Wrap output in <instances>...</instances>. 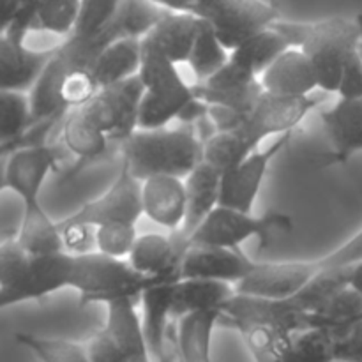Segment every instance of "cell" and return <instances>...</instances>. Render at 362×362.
Segmentation results:
<instances>
[{
	"mask_svg": "<svg viewBox=\"0 0 362 362\" xmlns=\"http://www.w3.org/2000/svg\"><path fill=\"white\" fill-rule=\"evenodd\" d=\"M276 28L313 64L318 90L336 94L343 66L362 39V18L329 16L315 21L276 20Z\"/></svg>",
	"mask_w": 362,
	"mask_h": 362,
	"instance_id": "6da1fadb",
	"label": "cell"
},
{
	"mask_svg": "<svg viewBox=\"0 0 362 362\" xmlns=\"http://www.w3.org/2000/svg\"><path fill=\"white\" fill-rule=\"evenodd\" d=\"M122 163L136 179L151 175L186 177L202 163V141L193 126L136 129L120 141Z\"/></svg>",
	"mask_w": 362,
	"mask_h": 362,
	"instance_id": "7a4b0ae2",
	"label": "cell"
},
{
	"mask_svg": "<svg viewBox=\"0 0 362 362\" xmlns=\"http://www.w3.org/2000/svg\"><path fill=\"white\" fill-rule=\"evenodd\" d=\"M138 76L145 90L136 117V127L140 129L170 126L186 101L194 95L191 83L180 73V66L144 45Z\"/></svg>",
	"mask_w": 362,
	"mask_h": 362,
	"instance_id": "3957f363",
	"label": "cell"
},
{
	"mask_svg": "<svg viewBox=\"0 0 362 362\" xmlns=\"http://www.w3.org/2000/svg\"><path fill=\"white\" fill-rule=\"evenodd\" d=\"M154 279L140 274L129 265L126 258L108 257L99 251L71 255L69 285L80 293V304H106L117 297H133L140 293Z\"/></svg>",
	"mask_w": 362,
	"mask_h": 362,
	"instance_id": "277c9868",
	"label": "cell"
},
{
	"mask_svg": "<svg viewBox=\"0 0 362 362\" xmlns=\"http://www.w3.org/2000/svg\"><path fill=\"white\" fill-rule=\"evenodd\" d=\"M292 230V218L281 212L255 216L251 211L218 205L209 212L187 240L189 246L240 247L246 240L258 239L260 246H265L271 239Z\"/></svg>",
	"mask_w": 362,
	"mask_h": 362,
	"instance_id": "5b68a950",
	"label": "cell"
},
{
	"mask_svg": "<svg viewBox=\"0 0 362 362\" xmlns=\"http://www.w3.org/2000/svg\"><path fill=\"white\" fill-rule=\"evenodd\" d=\"M324 99L311 94L285 95L262 90L253 108L244 117L239 129L253 141V145L260 147L265 138L293 133V129L306 119L308 113L318 108Z\"/></svg>",
	"mask_w": 362,
	"mask_h": 362,
	"instance_id": "8992f818",
	"label": "cell"
},
{
	"mask_svg": "<svg viewBox=\"0 0 362 362\" xmlns=\"http://www.w3.org/2000/svg\"><path fill=\"white\" fill-rule=\"evenodd\" d=\"M144 85L138 74L103 87L85 103L87 115L101 127L110 141L119 144L136 129L138 106L144 98Z\"/></svg>",
	"mask_w": 362,
	"mask_h": 362,
	"instance_id": "52a82bcc",
	"label": "cell"
},
{
	"mask_svg": "<svg viewBox=\"0 0 362 362\" xmlns=\"http://www.w3.org/2000/svg\"><path fill=\"white\" fill-rule=\"evenodd\" d=\"M200 16L211 23L225 48L233 49L279 20V9L267 0H216Z\"/></svg>",
	"mask_w": 362,
	"mask_h": 362,
	"instance_id": "ba28073f",
	"label": "cell"
},
{
	"mask_svg": "<svg viewBox=\"0 0 362 362\" xmlns=\"http://www.w3.org/2000/svg\"><path fill=\"white\" fill-rule=\"evenodd\" d=\"M141 216H144L141 180L136 179L122 163L112 186L101 197L87 202L76 212H73L59 223L60 225L81 223V225L98 226L110 221L138 223Z\"/></svg>",
	"mask_w": 362,
	"mask_h": 362,
	"instance_id": "9c48e42d",
	"label": "cell"
},
{
	"mask_svg": "<svg viewBox=\"0 0 362 362\" xmlns=\"http://www.w3.org/2000/svg\"><path fill=\"white\" fill-rule=\"evenodd\" d=\"M292 136L293 133H286L276 138L269 147L262 148L260 145L251 154H247L235 168L223 173L219 205L239 209V211H253L269 166L276 156L281 154L283 148L292 141Z\"/></svg>",
	"mask_w": 362,
	"mask_h": 362,
	"instance_id": "30bf717a",
	"label": "cell"
},
{
	"mask_svg": "<svg viewBox=\"0 0 362 362\" xmlns=\"http://www.w3.org/2000/svg\"><path fill=\"white\" fill-rule=\"evenodd\" d=\"M71 255L62 253L32 257L18 278L0 286V311L27 300H41L59 290L67 288Z\"/></svg>",
	"mask_w": 362,
	"mask_h": 362,
	"instance_id": "8fae6325",
	"label": "cell"
},
{
	"mask_svg": "<svg viewBox=\"0 0 362 362\" xmlns=\"http://www.w3.org/2000/svg\"><path fill=\"white\" fill-rule=\"evenodd\" d=\"M59 147L48 141L25 145L11 152L4 163L6 189L16 194L23 205L41 202V191L49 173L59 166Z\"/></svg>",
	"mask_w": 362,
	"mask_h": 362,
	"instance_id": "7c38bea8",
	"label": "cell"
},
{
	"mask_svg": "<svg viewBox=\"0 0 362 362\" xmlns=\"http://www.w3.org/2000/svg\"><path fill=\"white\" fill-rule=\"evenodd\" d=\"M315 274L311 260L296 262H253L235 292L243 296L285 299L299 292Z\"/></svg>",
	"mask_w": 362,
	"mask_h": 362,
	"instance_id": "4fadbf2b",
	"label": "cell"
},
{
	"mask_svg": "<svg viewBox=\"0 0 362 362\" xmlns=\"http://www.w3.org/2000/svg\"><path fill=\"white\" fill-rule=\"evenodd\" d=\"M187 247L189 240L180 230L166 237L159 233H145L134 240L133 250L126 260L134 271L154 281H177L180 262Z\"/></svg>",
	"mask_w": 362,
	"mask_h": 362,
	"instance_id": "5bb4252c",
	"label": "cell"
},
{
	"mask_svg": "<svg viewBox=\"0 0 362 362\" xmlns=\"http://www.w3.org/2000/svg\"><path fill=\"white\" fill-rule=\"evenodd\" d=\"M253 260L239 247L189 246L179 269V279L204 278L219 279L235 285L250 271Z\"/></svg>",
	"mask_w": 362,
	"mask_h": 362,
	"instance_id": "9a60e30c",
	"label": "cell"
},
{
	"mask_svg": "<svg viewBox=\"0 0 362 362\" xmlns=\"http://www.w3.org/2000/svg\"><path fill=\"white\" fill-rule=\"evenodd\" d=\"M144 216L163 228L175 232L186 216V187L182 177L151 175L141 180Z\"/></svg>",
	"mask_w": 362,
	"mask_h": 362,
	"instance_id": "2e32d148",
	"label": "cell"
},
{
	"mask_svg": "<svg viewBox=\"0 0 362 362\" xmlns=\"http://www.w3.org/2000/svg\"><path fill=\"white\" fill-rule=\"evenodd\" d=\"M170 9L154 0H119L108 23L92 41L95 52L119 39H144Z\"/></svg>",
	"mask_w": 362,
	"mask_h": 362,
	"instance_id": "e0dca14e",
	"label": "cell"
},
{
	"mask_svg": "<svg viewBox=\"0 0 362 362\" xmlns=\"http://www.w3.org/2000/svg\"><path fill=\"white\" fill-rule=\"evenodd\" d=\"M53 49H32L11 35L0 34V90H30Z\"/></svg>",
	"mask_w": 362,
	"mask_h": 362,
	"instance_id": "ac0fdd59",
	"label": "cell"
},
{
	"mask_svg": "<svg viewBox=\"0 0 362 362\" xmlns=\"http://www.w3.org/2000/svg\"><path fill=\"white\" fill-rule=\"evenodd\" d=\"M262 88L272 94L310 95L318 90L313 64L300 48H286L258 76Z\"/></svg>",
	"mask_w": 362,
	"mask_h": 362,
	"instance_id": "d6986e66",
	"label": "cell"
},
{
	"mask_svg": "<svg viewBox=\"0 0 362 362\" xmlns=\"http://www.w3.org/2000/svg\"><path fill=\"white\" fill-rule=\"evenodd\" d=\"M60 138L64 148L76 158L81 168L106 158L110 148L120 147L119 144L110 141L101 127L87 115L83 106L71 108L64 113L60 120Z\"/></svg>",
	"mask_w": 362,
	"mask_h": 362,
	"instance_id": "ffe728a7",
	"label": "cell"
},
{
	"mask_svg": "<svg viewBox=\"0 0 362 362\" xmlns=\"http://www.w3.org/2000/svg\"><path fill=\"white\" fill-rule=\"evenodd\" d=\"M200 20L202 18L194 13L168 11L141 39V45L156 49L177 66H184L193 48Z\"/></svg>",
	"mask_w": 362,
	"mask_h": 362,
	"instance_id": "44dd1931",
	"label": "cell"
},
{
	"mask_svg": "<svg viewBox=\"0 0 362 362\" xmlns=\"http://www.w3.org/2000/svg\"><path fill=\"white\" fill-rule=\"evenodd\" d=\"M322 122L331 141V163H345L362 151V98L345 99L322 112Z\"/></svg>",
	"mask_w": 362,
	"mask_h": 362,
	"instance_id": "7402d4cb",
	"label": "cell"
},
{
	"mask_svg": "<svg viewBox=\"0 0 362 362\" xmlns=\"http://www.w3.org/2000/svg\"><path fill=\"white\" fill-rule=\"evenodd\" d=\"M136 300L138 299H133V297H117L105 304V329L119 346L124 362L151 361L144 338L141 317L136 311Z\"/></svg>",
	"mask_w": 362,
	"mask_h": 362,
	"instance_id": "603a6c76",
	"label": "cell"
},
{
	"mask_svg": "<svg viewBox=\"0 0 362 362\" xmlns=\"http://www.w3.org/2000/svg\"><path fill=\"white\" fill-rule=\"evenodd\" d=\"M175 281H156L140 293L141 327L151 359L165 362V336L172 320V296Z\"/></svg>",
	"mask_w": 362,
	"mask_h": 362,
	"instance_id": "cb8c5ba5",
	"label": "cell"
},
{
	"mask_svg": "<svg viewBox=\"0 0 362 362\" xmlns=\"http://www.w3.org/2000/svg\"><path fill=\"white\" fill-rule=\"evenodd\" d=\"M184 187H186V216L179 230L189 237L207 218L209 212L219 205L221 173L202 161L184 177Z\"/></svg>",
	"mask_w": 362,
	"mask_h": 362,
	"instance_id": "d4e9b609",
	"label": "cell"
},
{
	"mask_svg": "<svg viewBox=\"0 0 362 362\" xmlns=\"http://www.w3.org/2000/svg\"><path fill=\"white\" fill-rule=\"evenodd\" d=\"M225 320L226 325L239 331L247 350L258 362L290 361L293 332L274 324L257 320Z\"/></svg>",
	"mask_w": 362,
	"mask_h": 362,
	"instance_id": "484cf974",
	"label": "cell"
},
{
	"mask_svg": "<svg viewBox=\"0 0 362 362\" xmlns=\"http://www.w3.org/2000/svg\"><path fill=\"white\" fill-rule=\"evenodd\" d=\"M233 293L235 286L219 279H177L173 283L172 317L179 318L189 311L198 310H221Z\"/></svg>",
	"mask_w": 362,
	"mask_h": 362,
	"instance_id": "4316f807",
	"label": "cell"
},
{
	"mask_svg": "<svg viewBox=\"0 0 362 362\" xmlns=\"http://www.w3.org/2000/svg\"><path fill=\"white\" fill-rule=\"evenodd\" d=\"M221 317V310H198L177 318V345L180 361L207 362L211 359L212 336Z\"/></svg>",
	"mask_w": 362,
	"mask_h": 362,
	"instance_id": "83f0119b",
	"label": "cell"
},
{
	"mask_svg": "<svg viewBox=\"0 0 362 362\" xmlns=\"http://www.w3.org/2000/svg\"><path fill=\"white\" fill-rule=\"evenodd\" d=\"M141 64V39H119L110 42L92 60L90 71L98 87L122 81L138 74Z\"/></svg>",
	"mask_w": 362,
	"mask_h": 362,
	"instance_id": "f1b7e54d",
	"label": "cell"
},
{
	"mask_svg": "<svg viewBox=\"0 0 362 362\" xmlns=\"http://www.w3.org/2000/svg\"><path fill=\"white\" fill-rule=\"evenodd\" d=\"M16 240L30 257H42V255L64 251L59 223L49 218L41 202L23 205V216H21Z\"/></svg>",
	"mask_w": 362,
	"mask_h": 362,
	"instance_id": "f546056e",
	"label": "cell"
},
{
	"mask_svg": "<svg viewBox=\"0 0 362 362\" xmlns=\"http://www.w3.org/2000/svg\"><path fill=\"white\" fill-rule=\"evenodd\" d=\"M119 0H80L76 21L67 37L64 41L76 49L78 55L90 66L98 52L92 46L95 35L103 30L108 20L112 18Z\"/></svg>",
	"mask_w": 362,
	"mask_h": 362,
	"instance_id": "4dcf8cb0",
	"label": "cell"
},
{
	"mask_svg": "<svg viewBox=\"0 0 362 362\" xmlns=\"http://www.w3.org/2000/svg\"><path fill=\"white\" fill-rule=\"evenodd\" d=\"M286 48H290L288 39L271 25L230 49V60L258 78Z\"/></svg>",
	"mask_w": 362,
	"mask_h": 362,
	"instance_id": "1f68e13d",
	"label": "cell"
},
{
	"mask_svg": "<svg viewBox=\"0 0 362 362\" xmlns=\"http://www.w3.org/2000/svg\"><path fill=\"white\" fill-rule=\"evenodd\" d=\"M352 265H336V267H325L320 269L318 272H315L313 278L299 290L293 296H290V303L304 315H310L320 306L324 300H327L332 293H336L338 290L345 288L352 283V274H354Z\"/></svg>",
	"mask_w": 362,
	"mask_h": 362,
	"instance_id": "d6a6232c",
	"label": "cell"
},
{
	"mask_svg": "<svg viewBox=\"0 0 362 362\" xmlns=\"http://www.w3.org/2000/svg\"><path fill=\"white\" fill-rule=\"evenodd\" d=\"M258 148L240 129L216 131L202 144V161L211 165L219 173L235 168L247 154Z\"/></svg>",
	"mask_w": 362,
	"mask_h": 362,
	"instance_id": "836d02e7",
	"label": "cell"
},
{
	"mask_svg": "<svg viewBox=\"0 0 362 362\" xmlns=\"http://www.w3.org/2000/svg\"><path fill=\"white\" fill-rule=\"evenodd\" d=\"M228 59L230 49L225 48V45L219 41L218 35L212 30L211 23L205 18H202L193 48H191L189 57L184 64V66L189 67L191 74H193V83H200V81L207 80L223 64L228 62Z\"/></svg>",
	"mask_w": 362,
	"mask_h": 362,
	"instance_id": "e575fe53",
	"label": "cell"
},
{
	"mask_svg": "<svg viewBox=\"0 0 362 362\" xmlns=\"http://www.w3.org/2000/svg\"><path fill=\"white\" fill-rule=\"evenodd\" d=\"M362 315V293L352 285L332 293L313 313L308 315L310 325L329 327L332 331L345 327Z\"/></svg>",
	"mask_w": 362,
	"mask_h": 362,
	"instance_id": "d590c367",
	"label": "cell"
},
{
	"mask_svg": "<svg viewBox=\"0 0 362 362\" xmlns=\"http://www.w3.org/2000/svg\"><path fill=\"white\" fill-rule=\"evenodd\" d=\"M32 126L27 92L0 90V144L27 133Z\"/></svg>",
	"mask_w": 362,
	"mask_h": 362,
	"instance_id": "8d00e7d4",
	"label": "cell"
},
{
	"mask_svg": "<svg viewBox=\"0 0 362 362\" xmlns=\"http://www.w3.org/2000/svg\"><path fill=\"white\" fill-rule=\"evenodd\" d=\"M16 341L45 362H88L83 343L18 332Z\"/></svg>",
	"mask_w": 362,
	"mask_h": 362,
	"instance_id": "74e56055",
	"label": "cell"
},
{
	"mask_svg": "<svg viewBox=\"0 0 362 362\" xmlns=\"http://www.w3.org/2000/svg\"><path fill=\"white\" fill-rule=\"evenodd\" d=\"M334 346L336 334L332 329L320 327V325H310V327L293 334L290 361H334Z\"/></svg>",
	"mask_w": 362,
	"mask_h": 362,
	"instance_id": "f35d334b",
	"label": "cell"
},
{
	"mask_svg": "<svg viewBox=\"0 0 362 362\" xmlns=\"http://www.w3.org/2000/svg\"><path fill=\"white\" fill-rule=\"evenodd\" d=\"M98 90V81H95L90 67L67 64L59 87V95L64 108L71 110L83 106L85 103L94 98Z\"/></svg>",
	"mask_w": 362,
	"mask_h": 362,
	"instance_id": "ab89813d",
	"label": "cell"
},
{
	"mask_svg": "<svg viewBox=\"0 0 362 362\" xmlns=\"http://www.w3.org/2000/svg\"><path fill=\"white\" fill-rule=\"evenodd\" d=\"M136 239V223L110 221L95 226V251L108 257L127 258Z\"/></svg>",
	"mask_w": 362,
	"mask_h": 362,
	"instance_id": "60d3db41",
	"label": "cell"
},
{
	"mask_svg": "<svg viewBox=\"0 0 362 362\" xmlns=\"http://www.w3.org/2000/svg\"><path fill=\"white\" fill-rule=\"evenodd\" d=\"M191 87H193V94L207 103L209 106H225V108L239 112L243 115H247V112L257 103L258 95L264 90L258 80L246 85V87L230 88V90H209L198 83H191Z\"/></svg>",
	"mask_w": 362,
	"mask_h": 362,
	"instance_id": "b9f144b4",
	"label": "cell"
},
{
	"mask_svg": "<svg viewBox=\"0 0 362 362\" xmlns=\"http://www.w3.org/2000/svg\"><path fill=\"white\" fill-rule=\"evenodd\" d=\"M334 361L362 362V315L334 331Z\"/></svg>",
	"mask_w": 362,
	"mask_h": 362,
	"instance_id": "7bdbcfd3",
	"label": "cell"
},
{
	"mask_svg": "<svg viewBox=\"0 0 362 362\" xmlns=\"http://www.w3.org/2000/svg\"><path fill=\"white\" fill-rule=\"evenodd\" d=\"M30 255L21 247L16 237L0 244V286H6L25 271Z\"/></svg>",
	"mask_w": 362,
	"mask_h": 362,
	"instance_id": "ee69618b",
	"label": "cell"
},
{
	"mask_svg": "<svg viewBox=\"0 0 362 362\" xmlns=\"http://www.w3.org/2000/svg\"><path fill=\"white\" fill-rule=\"evenodd\" d=\"M59 228L66 253L80 255L95 250V226L81 225V223H69V225L59 223Z\"/></svg>",
	"mask_w": 362,
	"mask_h": 362,
	"instance_id": "f6af8a7d",
	"label": "cell"
},
{
	"mask_svg": "<svg viewBox=\"0 0 362 362\" xmlns=\"http://www.w3.org/2000/svg\"><path fill=\"white\" fill-rule=\"evenodd\" d=\"M336 94L339 98H362V57L359 48L354 49L343 66Z\"/></svg>",
	"mask_w": 362,
	"mask_h": 362,
	"instance_id": "bcb514c9",
	"label": "cell"
},
{
	"mask_svg": "<svg viewBox=\"0 0 362 362\" xmlns=\"http://www.w3.org/2000/svg\"><path fill=\"white\" fill-rule=\"evenodd\" d=\"M85 352L88 362H124L119 346L105 327L95 332L88 343H85Z\"/></svg>",
	"mask_w": 362,
	"mask_h": 362,
	"instance_id": "7dc6e473",
	"label": "cell"
},
{
	"mask_svg": "<svg viewBox=\"0 0 362 362\" xmlns=\"http://www.w3.org/2000/svg\"><path fill=\"white\" fill-rule=\"evenodd\" d=\"M209 115V105L205 101H202L200 98L193 95L189 101H186V105L180 108L179 115H177L175 122L182 124V126H194L198 120H202L204 117Z\"/></svg>",
	"mask_w": 362,
	"mask_h": 362,
	"instance_id": "c3c4849f",
	"label": "cell"
},
{
	"mask_svg": "<svg viewBox=\"0 0 362 362\" xmlns=\"http://www.w3.org/2000/svg\"><path fill=\"white\" fill-rule=\"evenodd\" d=\"M23 0H0V34H6L20 13Z\"/></svg>",
	"mask_w": 362,
	"mask_h": 362,
	"instance_id": "681fc988",
	"label": "cell"
},
{
	"mask_svg": "<svg viewBox=\"0 0 362 362\" xmlns=\"http://www.w3.org/2000/svg\"><path fill=\"white\" fill-rule=\"evenodd\" d=\"M159 6L170 11H184V13H194L197 0H154Z\"/></svg>",
	"mask_w": 362,
	"mask_h": 362,
	"instance_id": "f907efd6",
	"label": "cell"
},
{
	"mask_svg": "<svg viewBox=\"0 0 362 362\" xmlns=\"http://www.w3.org/2000/svg\"><path fill=\"white\" fill-rule=\"evenodd\" d=\"M350 285L354 288H357L362 293V260L357 262L356 267H354V274H352V283Z\"/></svg>",
	"mask_w": 362,
	"mask_h": 362,
	"instance_id": "816d5d0a",
	"label": "cell"
},
{
	"mask_svg": "<svg viewBox=\"0 0 362 362\" xmlns=\"http://www.w3.org/2000/svg\"><path fill=\"white\" fill-rule=\"evenodd\" d=\"M216 0H197V7H194V14H198L200 16L202 13H204L205 9H207L211 4H214Z\"/></svg>",
	"mask_w": 362,
	"mask_h": 362,
	"instance_id": "f5cc1de1",
	"label": "cell"
},
{
	"mask_svg": "<svg viewBox=\"0 0 362 362\" xmlns=\"http://www.w3.org/2000/svg\"><path fill=\"white\" fill-rule=\"evenodd\" d=\"M7 158V156H6ZM6 158L0 159V193L6 189V177H4V163H6Z\"/></svg>",
	"mask_w": 362,
	"mask_h": 362,
	"instance_id": "db71d44e",
	"label": "cell"
},
{
	"mask_svg": "<svg viewBox=\"0 0 362 362\" xmlns=\"http://www.w3.org/2000/svg\"><path fill=\"white\" fill-rule=\"evenodd\" d=\"M359 52H361V57H362V39H361V42H359Z\"/></svg>",
	"mask_w": 362,
	"mask_h": 362,
	"instance_id": "11a10c76",
	"label": "cell"
}]
</instances>
